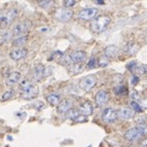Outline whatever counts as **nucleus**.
I'll return each mask as SVG.
<instances>
[{"instance_id":"nucleus-1","label":"nucleus","mask_w":147,"mask_h":147,"mask_svg":"<svg viewBox=\"0 0 147 147\" xmlns=\"http://www.w3.org/2000/svg\"><path fill=\"white\" fill-rule=\"evenodd\" d=\"M21 93H22V98L25 100H32L37 97L38 95V88L36 86H33L30 84L28 80L22 81L21 84Z\"/></svg>"},{"instance_id":"nucleus-2","label":"nucleus","mask_w":147,"mask_h":147,"mask_svg":"<svg viewBox=\"0 0 147 147\" xmlns=\"http://www.w3.org/2000/svg\"><path fill=\"white\" fill-rule=\"evenodd\" d=\"M111 19L107 16H100V17L94 19L93 22L91 23V29L95 33H101L106 30L108 25L110 24Z\"/></svg>"},{"instance_id":"nucleus-3","label":"nucleus","mask_w":147,"mask_h":147,"mask_svg":"<svg viewBox=\"0 0 147 147\" xmlns=\"http://www.w3.org/2000/svg\"><path fill=\"white\" fill-rule=\"evenodd\" d=\"M17 15H18V11L15 8H12V9H9L8 11L1 13V15H0V29H2V30L6 29V28L15 21Z\"/></svg>"},{"instance_id":"nucleus-4","label":"nucleus","mask_w":147,"mask_h":147,"mask_svg":"<svg viewBox=\"0 0 147 147\" xmlns=\"http://www.w3.org/2000/svg\"><path fill=\"white\" fill-rule=\"evenodd\" d=\"M32 26V23L28 20L21 21V22H18L17 24L13 26L12 28V33L15 36H23V35H26L29 32L30 28Z\"/></svg>"},{"instance_id":"nucleus-5","label":"nucleus","mask_w":147,"mask_h":147,"mask_svg":"<svg viewBox=\"0 0 147 147\" xmlns=\"http://www.w3.org/2000/svg\"><path fill=\"white\" fill-rule=\"evenodd\" d=\"M73 17V11L71 9H69L68 7H61L58 8L55 13V18L56 20H58L61 23H67L71 20V18Z\"/></svg>"},{"instance_id":"nucleus-6","label":"nucleus","mask_w":147,"mask_h":147,"mask_svg":"<svg viewBox=\"0 0 147 147\" xmlns=\"http://www.w3.org/2000/svg\"><path fill=\"white\" fill-rule=\"evenodd\" d=\"M98 13H99V9H97L95 7L84 8V9L79 10L78 13H77V18L82 21H90V20H94L97 17Z\"/></svg>"},{"instance_id":"nucleus-7","label":"nucleus","mask_w":147,"mask_h":147,"mask_svg":"<svg viewBox=\"0 0 147 147\" xmlns=\"http://www.w3.org/2000/svg\"><path fill=\"white\" fill-rule=\"evenodd\" d=\"M97 84V78L94 75L86 76L84 78H81L79 81V86L81 90H84V92H90L94 86Z\"/></svg>"},{"instance_id":"nucleus-8","label":"nucleus","mask_w":147,"mask_h":147,"mask_svg":"<svg viewBox=\"0 0 147 147\" xmlns=\"http://www.w3.org/2000/svg\"><path fill=\"white\" fill-rule=\"evenodd\" d=\"M118 118L117 116V110H115L114 108L108 107L105 108L102 113V119L108 123H113L116 119Z\"/></svg>"},{"instance_id":"nucleus-9","label":"nucleus","mask_w":147,"mask_h":147,"mask_svg":"<svg viewBox=\"0 0 147 147\" xmlns=\"http://www.w3.org/2000/svg\"><path fill=\"white\" fill-rule=\"evenodd\" d=\"M142 134L140 133V131L136 127H132V129H129L127 132L125 133V139H127V141L130 142H136V141H139L141 138H142Z\"/></svg>"},{"instance_id":"nucleus-10","label":"nucleus","mask_w":147,"mask_h":147,"mask_svg":"<svg viewBox=\"0 0 147 147\" xmlns=\"http://www.w3.org/2000/svg\"><path fill=\"white\" fill-rule=\"evenodd\" d=\"M27 54L28 51L24 47H16L10 52L9 57L13 61H20V60L24 59L25 57L27 56Z\"/></svg>"},{"instance_id":"nucleus-11","label":"nucleus","mask_w":147,"mask_h":147,"mask_svg":"<svg viewBox=\"0 0 147 147\" xmlns=\"http://www.w3.org/2000/svg\"><path fill=\"white\" fill-rule=\"evenodd\" d=\"M135 114V110L133 109V108H127V107H123V108H120L117 110V116L119 119H123V120H127V119H130L134 116Z\"/></svg>"},{"instance_id":"nucleus-12","label":"nucleus","mask_w":147,"mask_h":147,"mask_svg":"<svg viewBox=\"0 0 147 147\" xmlns=\"http://www.w3.org/2000/svg\"><path fill=\"white\" fill-rule=\"evenodd\" d=\"M86 54L82 51H75L69 55V61L71 63H82L86 60Z\"/></svg>"},{"instance_id":"nucleus-13","label":"nucleus","mask_w":147,"mask_h":147,"mask_svg":"<svg viewBox=\"0 0 147 147\" xmlns=\"http://www.w3.org/2000/svg\"><path fill=\"white\" fill-rule=\"evenodd\" d=\"M109 100V95L106 91H100L98 93L96 94L95 96V101H96V104L100 107L104 106L106 103L108 102Z\"/></svg>"},{"instance_id":"nucleus-14","label":"nucleus","mask_w":147,"mask_h":147,"mask_svg":"<svg viewBox=\"0 0 147 147\" xmlns=\"http://www.w3.org/2000/svg\"><path fill=\"white\" fill-rule=\"evenodd\" d=\"M78 110H79V112H80L81 115H84V116L91 115L94 111L93 104H92L90 101H86V102H84V103L79 106Z\"/></svg>"},{"instance_id":"nucleus-15","label":"nucleus","mask_w":147,"mask_h":147,"mask_svg":"<svg viewBox=\"0 0 147 147\" xmlns=\"http://www.w3.org/2000/svg\"><path fill=\"white\" fill-rule=\"evenodd\" d=\"M72 107H73V104L71 101L65 100L60 102L59 105L57 106V110L59 113H67L69 110H71Z\"/></svg>"},{"instance_id":"nucleus-16","label":"nucleus","mask_w":147,"mask_h":147,"mask_svg":"<svg viewBox=\"0 0 147 147\" xmlns=\"http://www.w3.org/2000/svg\"><path fill=\"white\" fill-rule=\"evenodd\" d=\"M21 79V73L20 72H11L8 74L7 78H6V84L7 86H15L18 84Z\"/></svg>"},{"instance_id":"nucleus-17","label":"nucleus","mask_w":147,"mask_h":147,"mask_svg":"<svg viewBox=\"0 0 147 147\" xmlns=\"http://www.w3.org/2000/svg\"><path fill=\"white\" fill-rule=\"evenodd\" d=\"M44 71H45V69H44V66L39 64V65H37L36 67L34 68L33 70V77L36 81H40L42 79V77L44 76Z\"/></svg>"},{"instance_id":"nucleus-18","label":"nucleus","mask_w":147,"mask_h":147,"mask_svg":"<svg viewBox=\"0 0 147 147\" xmlns=\"http://www.w3.org/2000/svg\"><path fill=\"white\" fill-rule=\"evenodd\" d=\"M47 101L49 102L51 105L53 106H58L61 102V96L59 94H49L47 96Z\"/></svg>"},{"instance_id":"nucleus-19","label":"nucleus","mask_w":147,"mask_h":147,"mask_svg":"<svg viewBox=\"0 0 147 147\" xmlns=\"http://www.w3.org/2000/svg\"><path fill=\"white\" fill-rule=\"evenodd\" d=\"M118 53V47L116 45H108L104 49V55L108 58H114Z\"/></svg>"},{"instance_id":"nucleus-20","label":"nucleus","mask_w":147,"mask_h":147,"mask_svg":"<svg viewBox=\"0 0 147 147\" xmlns=\"http://www.w3.org/2000/svg\"><path fill=\"white\" fill-rule=\"evenodd\" d=\"M28 41V36L27 35H23V36H18L16 39L12 40V45L17 47H23L24 44H26Z\"/></svg>"},{"instance_id":"nucleus-21","label":"nucleus","mask_w":147,"mask_h":147,"mask_svg":"<svg viewBox=\"0 0 147 147\" xmlns=\"http://www.w3.org/2000/svg\"><path fill=\"white\" fill-rule=\"evenodd\" d=\"M84 71L82 63H73V65L69 67V72L71 74H79Z\"/></svg>"},{"instance_id":"nucleus-22","label":"nucleus","mask_w":147,"mask_h":147,"mask_svg":"<svg viewBox=\"0 0 147 147\" xmlns=\"http://www.w3.org/2000/svg\"><path fill=\"white\" fill-rule=\"evenodd\" d=\"M131 69L137 75H144L147 73V65H136L135 67H132Z\"/></svg>"},{"instance_id":"nucleus-23","label":"nucleus","mask_w":147,"mask_h":147,"mask_svg":"<svg viewBox=\"0 0 147 147\" xmlns=\"http://www.w3.org/2000/svg\"><path fill=\"white\" fill-rule=\"evenodd\" d=\"M139 51V45L136 43H130L127 47V54L130 56H134Z\"/></svg>"},{"instance_id":"nucleus-24","label":"nucleus","mask_w":147,"mask_h":147,"mask_svg":"<svg viewBox=\"0 0 147 147\" xmlns=\"http://www.w3.org/2000/svg\"><path fill=\"white\" fill-rule=\"evenodd\" d=\"M38 4L44 9H49L54 5V0H38Z\"/></svg>"},{"instance_id":"nucleus-25","label":"nucleus","mask_w":147,"mask_h":147,"mask_svg":"<svg viewBox=\"0 0 147 147\" xmlns=\"http://www.w3.org/2000/svg\"><path fill=\"white\" fill-rule=\"evenodd\" d=\"M110 58H108V57H106L105 55H104L103 57H101L100 59L97 61V63H98V65L100 67H106L109 64V62H110Z\"/></svg>"},{"instance_id":"nucleus-26","label":"nucleus","mask_w":147,"mask_h":147,"mask_svg":"<svg viewBox=\"0 0 147 147\" xmlns=\"http://www.w3.org/2000/svg\"><path fill=\"white\" fill-rule=\"evenodd\" d=\"M137 129L143 136H147V125L144 123H139L137 125Z\"/></svg>"},{"instance_id":"nucleus-27","label":"nucleus","mask_w":147,"mask_h":147,"mask_svg":"<svg viewBox=\"0 0 147 147\" xmlns=\"http://www.w3.org/2000/svg\"><path fill=\"white\" fill-rule=\"evenodd\" d=\"M9 38H10V34L8 32H2V33H0V45L7 41Z\"/></svg>"},{"instance_id":"nucleus-28","label":"nucleus","mask_w":147,"mask_h":147,"mask_svg":"<svg viewBox=\"0 0 147 147\" xmlns=\"http://www.w3.org/2000/svg\"><path fill=\"white\" fill-rule=\"evenodd\" d=\"M13 96V90H7L1 97V100L2 101H7L9 99H11V97Z\"/></svg>"},{"instance_id":"nucleus-29","label":"nucleus","mask_w":147,"mask_h":147,"mask_svg":"<svg viewBox=\"0 0 147 147\" xmlns=\"http://www.w3.org/2000/svg\"><path fill=\"white\" fill-rule=\"evenodd\" d=\"M63 4L65 7H73L76 4V0H63Z\"/></svg>"},{"instance_id":"nucleus-30","label":"nucleus","mask_w":147,"mask_h":147,"mask_svg":"<svg viewBox=\"0 0 147 147\" xmlns=\"http://www.w3.org/2000/svg\"><path fill=\"white\" fill-rule=\"evenodd\" d=\"M131 106H132V108L134 109L135 111H137V112H142V107L139 105V103L138 102H136V101H133V102H131Z\"/></svg>"},{"instance_id":"nucleus-31","label":"nucleus","mask_w":147,"mask_h":147,"mask_svg":"<svg viewBox=\"0 0 147 147\" xmlns=\"http://www.w3.org/2000/svg\"><path fill=\"white\" fill-rule=\"evenodd\" d=\"M127 92V90L125 86H117V88H115V93L117 94V95H125Z\"/></svg>"},{"instance_id":"nucleus-32","label":"nucleus","mask_w":147,"mask_h":147,"mask_svg":"<svg viewBox=\"0 0 147 147\" xmlns=\"http://www.w3.org/2000/svg\"><path fill=\"white\" fill-rule=\"evenodd\" d=\"M131 97H132L133 100H135L136 102H139L140 96H139V94H138L137 91H133L132 93H131Z\"/></svg>"},{"instance_id":"nucleus-33","label":"nucleus","mask_w":147,"mask_h":147,"mask_svg":"<svg viewBox=\"0 0 147 147\" xmlns=\"http://www.w3.org/2000/svg\"><path fill=\"white\" fill-rule=\"evenodd\" d=\"M96 64H97V61H96V59L92 58V59L90 60V61H88V68H94V67L96 66Z\"/></svg>"},{"instance_id":"nucleus-34","label":"nucleus","mask_w":147,"mask_h":147,"mask_svg":"<svg viewBox=\"0 0 147 147\" xmlns=\"http://www.w3.org/2000/svg\"><path fill=\"white\" fill-rule=\"evenodd\" d=\"M139 80V78L138 77H136V76H134V78H133V84H136V82Z\"/></svg>"},{"instance_id":"nucleus-35","label":"nucleus","mask_w":147,"mask_h":147,"mask_svg":"<svg viewBox=\"0 0 147 147\" xmlns=\"http://www.w3.org/2000/svg\"><path fill=\"white\" fill-rule=\"evenodd\" d=\"M95 1L97 3H99V4H104V2H103L104 0H95Z\"/></svg>"}]
</instances>
